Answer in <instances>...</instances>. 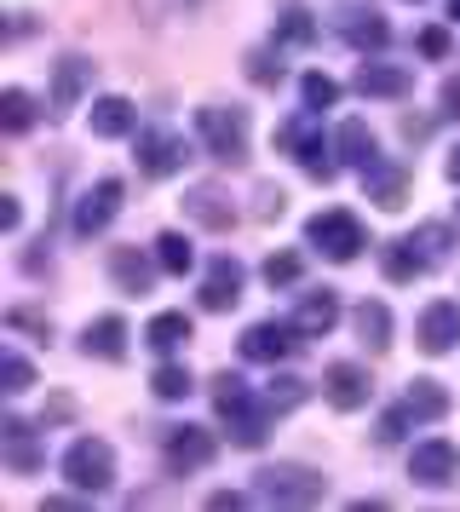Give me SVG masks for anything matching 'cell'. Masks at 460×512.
Instances as JSON below:
<instances>
[{
    "label": "cell",
    "instance_id": "f546056e",
    "mask_svg": "<svg viewBox=\"0 0 460 512\" xmlns=\"http://www.w3.org/2000/svg\"><path fill=\"white\" fill-rule=\"evenodd\" d=\"M156 259H161V271H167V277H184V271L196 265V248H190V236H184V231H161L156 236Z\"/></svg>",
    "mask_w": 460,
    "mask_h": 512
},
{
    "label": "cell",
    "instance_id": "8fae6325",
    "mask_svg": "<svg viewBox=\"0 0 460 512\" xmlns=\"http://www.w3.org/2000/svg\"><path fill=\"white\" fill-rule=\"evenodd\" d=\"M414 340H420V351H432V357L455 351L460 346V305L455 300H432L426 311H420V323H414Z\"/></svg>",
    "mask_w": 460,
    "mask_h": 512
},
{
    "label": "cell",
    "instance_id": "603a6c76",
    "mask_svg": "<svg viewBox=\"0 0 460 512\" xmlns=\"http://www.w3.org/2000/svg\"><path fill=\"white\" fill-rule=\"evenodd\" d=\"M133 127H138V110L121 93L92 98V133H98V139H127Z\"/></svg>",
    "mask_w": 460,
    "mask_h": 512
},
{
    "label": "cell",
    "instance_id": "cb8c5ba5",
    "mask_svg": "<svg viewBox=\"0 0 460 512\" xmlns=\"http://www.w3.org/2000/svg\"><path fill=\"white\" fill-rule=\"evenodd\" d=\"M81 351H87V357H104V363H121V357H127V323H121V317L87 323L81 328Z\"/></svg>",
    "mask_w": 460,
    "mask_h": 512
},
{
    "label": "cell",
    "instance_id": "8992f818",
    "mask_svg": "<svg viewBox=\"0 0 460 512\" xmlns=\"http://www.w3.org/2000/svg\"><path fill=\"white\" fill-rule=\"evenodd\" d=\"M161 455H167L173 472H202V466H213V455H219V438H213L207 426H167V432H161Z\"/></svg>",
    "mask_w": 460,
    "mask_h": 512
},
{
    "label": "cell",
    "instance_id": "3957f363",
    "mask_svg": "<svg viewBox=\"0 0 460 512\" xmlns=\"http://www.w3.org/2000/svg\"><path fill=\"white\" fill-rule=\"evenodd\" d=\"M259 495L276 501V507H317L322 495H328V478H322L317 466H299V461H276L259 472Z\"/></svg>",
    "mask_w": 460,
    "mask_h": 512
},
{
    "label": "cell",
    "instance_id": "7402d4cb",
    "mask_svg": "<svg viewBox=\"0 0 460 512\" xmlns=\"http://www.w3.org/2000/svg\"><path fill=\"white\" fill-rule=\"evenodd\" d=\"M87 81H92L87 58H58V64H52V110H58V116H64V110H75V104H81V93H87Z\"/></svg>",
    "mask_w": 460,
    "mask_h": 512
},
{
    "label": "cell",
    "instance_id": "ab89813d",
    "mask_svg": "<svg viewBox=\"0 0 460 512\" xmlns=\"http://www.w3.org/2000/svg\"><path fill=\"white\" fill-rule=\"evenodd\" d=\"M409 242H414V248H420V254H426V259L437 265V259L449 254V225H420V231H414Z\"/></svg>",
    "mask_w": 460,
    "mask_h": 512
},
{
    "label": "cell",
    "instance_id": "e0dca14e",
    "mask_svg": "<svg viewBox=\"0 0 460 512\" xmlns=\"http://www.w3.org/2000/svg\"><path fill=\"white\" fill-rule=\"evenodd\" d=\"M184 213H190L202 231H230V225H236V208H230V196L219 185H190L184 190Z\"/></svg>",
    "mask_w": 460,
    "mask_h": 512
},
{
    "label": "cell",
    "instance_id": "e575fe53",
    "mask_svg": "<svg viewBox=\"0 0 460 512\" xmlns=\"http://www.w3.org/2000/svg\"><path fill=\"white\" fill-rule=\"evenodd\" d=\"M29 386H35V369H29V357H23V351H0V392H29Z\"/></svg>",
    "mask_w": 460,
    "mask_h": 512
},
{
    "label": "cell",
    "instance_id": "7dc6e473",
    "mask_svg": "<svg viewBox=\"0 0 460 512\" xmlns=\"http://www.w3.org/2000/svg\"><path fill=\"white\" fill-rule=\"evenodd\" d=\"M75 415V403H69V397H52V409H46V420H69Z\"/></svg>",
    "mask_w": 460,
    "mask_h": 512
},
{
    "label": "cell",
    "instance_id": "ffe728a7",
    "mask_svg": "<svg viewBox=\"0 0 460 512\" xmlns=\"http://www.w3.org/2000/svg\"><path fill=\"white\" fill-rule=\"evenodd\" d=\"M334 156H340L345 167H374L380 162L374 127H368V121H340V127H334Z\"/></svg>",
    "mask_w": 460,
    "mask_h": 512
},
{
    "label": "cell",
    "instance_id": "83f0119b",
    "mask_svg": "<svg viewBox=\"0 0 460 512\" xmlns=\"http://www.w3.org/2000/svg\"><path fill=\"white\" fill-rule=\"evenodd\" d=\"M403 409H409L414 420H443V415H449V392H443L437 380H409Z\"/></svg>",
    "mask_w": 460,
    "mask_h": 512
},
{
    "label": "cell",
    "instance_id": "7a4b0ae2",
    "mask_svg": "<svg viewBox=\"0 0 460 512\" xmlns=\"http://www.w3.org/2000/svg\"><path fill=\"white\" fill-rule=\"evenodd\" d=\"M305 242L317 248L322 259H334V265H351V259L368 248V236H363V219L357 213H345V208H322L305 219Z\"/></svg>",
    "mask_w": 460,
    "mask_h": 512
},
{
    "label": "cell",
    "instance_id": "f35d334b",
    "mask_svg": "<svg viewBox=\"0 0 460 512\" xmlns=\"http://www.w3.org/2000/svg\"><path fill=\"white\" fill-rule=\"evenodd\" d=\"M414 47H420V58H432V64H443V58H449V47H455V35H449L443 24H426L420 35H414Z\"/></svg>",
    "mask_w": 460,
    "mask_h": 512
},
{
    "label": "cell",
    "instance_id": "4316f807",
    "mask_svg": "<svg viewBox=\"0 0 460 512\" xmlns=\"http://www.w3.org/2000/svg\"><path fill=\"white\" fill-rule=\"evenodd\" d=\"M380 265H386V277H391V282H414V277H426V271H432V259L420 254L409 236H403V242H386Z\"/></svg>",
    "mask_w": 460,
    "mask_h": 512
},
{
    "label": "cell",
    "instance_id": "c3c4849f",
    "mask_svg": "<svg viewBox=\"0 0 460 512\" xmlns=\"http://www.w3.org/2000/svg\"><path fill=\"white\" fill-rule=\"evenodd\" d=\"M75 507H81L75 495H46V512H75Z\"/></svg>",
    "mask_w": 460,
    "mask_h": 512
},
{
    "label": "cell",
    "instance_id": "60d3db41",
    "mask_svg": "<svg viewBox=\"0 0 460 512\" xmlns=\"http://www.w3.org/2000/svg\"><path fill=\"white\" fill-rule=\"evenodd\" d=\"M242 397H248V386H242V374H219V380H213V409H219V415H225V409H236V403H242Z\"/></svg>",
    "mask_w": 460,
    "mask_h": 512
},
{
    "label": "cell",
    "instance_id": "816d5d0a",
    "mask_svg": "<svg viewBox=\"0 0 460 512\" xmlns=\"http://www.w3.org/2000/svg\"><path fill=\"white\" fill-rule=\"evenodd\" d=\"M455 231H460V208H455Z\"/></svg>",
    "mask_w": 460,
    "mask_h": 512
},
{
    "label": "cell",
    "instance_id": "5b68a950",
    "mask_svg": "<svg viewBox=\"0 0 460 512\" xmlns=\"http://www.w3.org/2000/svg\"><path fill=\"white\" fill-rule=\"evenodd\" d=\"M276 144H282V150H294V162L305 167L311 179H322V185L340 173V156H334V144H322V133L311 127V121H288V127L276 133Z\"/></svg>",
    "mask_w": 460,
    "mask_h": 512
},
{
    "label": "cell",
    "instance_id": "f6af8a7d",
    "mask_svg": "<svg viewBox=\"0 0 460 512\" xmlns=\"http://www.w3.org/2000/svg\"><path fill=\"white\" fill-rule=\"evenodd\" d=\"M18 219H23L18 196H0V231H18Z\"/></svg>",
    "mask_w": 460,
    "mask_h": 512
},
{
    "label": "cell",
    "instance_id": "836d02e7",
    "mask_svg": "<svg viewBox=\"0 0 460 512\" xmlns=\"http://www.w3.org/2000/svg\"><path fill=\"white\" fill-rule=\"evenodd\" d=\"M299 104H305V110H334V104H340V81L311 70L305 81H299Z\"/></svg>",
    "mask_w": 460,
    "mask_h": 512
},
{
    "label": "cell",
    "instance_id": "681fc988",
    "mask_svg": "<svg viewBox=\"0 0 460 512\" xmlns=\"http://www.w3.org/2000/svg\"><path fill=\"white\" fill-rule=\"evenodd\" d=\"M449 179H455V185H460V144H455V150H449Z\"/></svg>",
    "mask_w": 460,
    "mask_h": 512
},
{
    "label": "cell",
    "instance_id": "4dcf8cb0",
    "mask_svg": "<svg viewBox=\"0 0 460 512\" xmlns=\"http://www.w3.org/2000/svg\"><path fill=\"white\" fill-rule=\"evenodd\" d=\"M0 127L6 133H29L35 127V98L23 93V87H6L0 93Z\"/></svg>",
    "mask_w": 460,
    "mask_h": 512
},
{
    "label": "cell",
    "instance_id": "4fadbf2b",
    "mask_svg": "<svg viewBox=\"0 0 460 512\" xmlns=\"http://www.w3.org/2000/svg\"><path fill=\"white\" fill-rule=\"evenodd\" d=\"M0 449H6V466H12V472H41V461H46L41 432H35L29 420H18V415L0 420Z\"/></svg>",
    "mask_w": 460,
    "mask_h": 512
},
{
    "label": "cell",
    "instance_id": "30bf717a",
    "mask_svg": "<svg viewBox=\"0 0 460 512\" xmlns=\"http://www.w3.org/2000/svg\"><path fill=\"white\" fill-rule=\"evenodd\" d=\"M184 162H190V156H184V139H179V133H167V127L138 133V173H144V179H173Z\"/></svg>",
    "mask_w": 460,
    "mask_h": 512
},
{
    "label": "cell",
    "instance_id": "6da1fadb",
    "mask_svg": "<svg viewBox=\"0 0 460 512\" xmlns=\"http://www.w3.org/2000/svg\"><path fill=\"white\" fill-rule=\"evenodd\" d=\"M196 139L207 144V156H213V162H248V144H253L248 110L202 104V110H196Z\"/></svg>",
    "mask_w": 460,
    "mask_h": 512
},
{
    "label": "cell",
    "instance_id": "f1b7e54d",
    "mask_svg": "<svg viewBox=\"0 0 460 512\" xmlns=\"http://www.w3.org/2000/svg\"><path fill=\"white\" fill-rule=\"evenodd\" d=\"M351 323H357V334H363L368 351H386V346H391V311H386L380 300H363Z\"/></svg>",
    "mask_w": 460,
    "mask_h": 512
},
{
    "label": "cell",
    "instance_id": "52a82bcc",
    "mask_svg": "<svg viewBox=\"0 0 460 512\" xmlns=\"http://www.w3.org/2000/svg\"><path fill=\"white\" fill-rule=\"evenodd\" d=\"M409 478H414V484H426V489L455 484V478H460V449L449 438L414 443V449H409Z\"/></svg>",
    "mask_w": 460,
    "mask_h": 512
},
{
    "label": "cell",
    "instance_id": "b9f144b4",
    "mask_svg": "<svg viewBox=\"0 0 460 512\" xmlns=\"http://www.w3.org/2000/svg\"><path fill=\"white\" fill-rule=\"evenodd\" d=\"M409 409H403V403H397V409H386V415H380V432H374V438H380V443H397V438H403V426H409Z\"/></svg>",
    "mask_w": 460,
    "mask_h": 512
},
{
    "label": "cell",
    "instance_id": "7c38bea8",
    "mask_svg": "<svg viewBox=\"0 0 460 512\" xmlns=\"http://www.w3.org/2000/svg\"><path fill=\"white\" fill-rule=\"evenodd\" d=\"M322 397H328L340 415H351V409H368V397H374V380H368L363 363H334V369L322 374Z\"/></svg>",
    "mask_w": 460,
    "mask_h": 512
},
{
    "label": "cell",
    "instance_id": "7bdbcfd3",
    "mask_svg": "<svg viewBox=\"0 0 460 512\" xmlns=\"http://www.w3.org/2000/svg\"><path fill=\"white\" fill-rule=\"evenodd\" d=\"M207 507L236 512V507H248V495H242V489H213V495H207Z\"/></svg>",
    "mask_w": 460,
    "mask_h": 512
},
{
    "label": "cell",
    "instance_id": "277c9868",
    "mask_svg": "<svg viewBox=\"0 0 460 512\" xmlns=\"http://www.w3.org/2000/svg\"><path fill=\"white\" fill-rule=\"evenodd\" d=\"M64 478L81 495H104L115 484V449L104 438H75L64 449Z\"/></svg>",
    "mask_w": 460,
    "mask_h": 512
},
{
    "label": "cell",
    "instance_id": "bcb514c9",
    "mask_svg": "<svg viewBox=\"0 0 460 512\" xmlns=\"http://www.w3.org/2000/svg\"><path fill=\"white\" fill-rule=\"evenodd\" d=\"M443 116H460V75L443 81Z\"/></svg>",
    "mask_w": 460,
    "mask_h": 512
},
{
    "label": "cell",
    "instance_id": "44dd1931",
    "mask_svg": "<svg viewBox=\"0 0 460 512\" xmlns=\"http://www.w3.org/2000/svg\"><path fill=\"white\" fill-rule=\"evenodd\" d=\"M414 70L409 64H363L357 70V93L363 98H409Z\"/></svg>",
    "mask_w": 460,
    "mask_h": 512
},
{
    "label": "cell",
    "instance_id": "ee69618b",
    "mask_svg": "<svg viewBox=\"0 0 460 512\" xmlns=\"http://www.w3.org/2000/svg\"><path fill=\"white\" fill-rule=\"evenodd\" d=\"M6 323L12 328H35V334H52V317H35V311H12Z\"/></svg>",
    "mask_w": 460,
    "mask_h": 512
},
{
    "label": "cell",
    "instance_id": "d6a6232c",
    "mask_svg": "<svg viewBox=\"0 0 460 512\" xmlns=\"http://www.w3.org/2000/svg\"><path fill=\"white\" fill-rule=\"evenodd\" d=\"M150 392H156L161 403H179V397L196 392V380H190V369H184V363H161V369L150 374Z\"/></svg>",
    "mask_w": 460,
    "mask_h": 512
},
{
    "label": "cell",
    "instance_id": "74e56055",
    "mask_svg": "<svg viewBox=\"0 0 460 512\" xmlns=\"http://www.w3.org/2000/svg\"><path fill=\"white\" fill-rule=\"evenodd\" d=\"M248 81H259V87H276V81H282V58H276L271 47H253V52H248Z\"/></svg>",
    "mask_w": 460,
    "mask_h": 512
},
{
    "label": "cell",
    "instance_id": "9c48e42d",
    "mask_svg": "<svg viewBox=\"0 0 460 512\" xmlns=\"http://www.w3.org/2000/svg\"><path fill=\"white\" fill-rule=\"evenodd\" d=\"M115 213H121V179H98V185H92L87 196L75 202V219H69V225H75V236L87 242V236H104V231H110Z\"/></svg>",
    "mask_w": 460,
    "mask_h": 512
},
{
    "label": "cell",
    "instance_id": "ba28073f",
    "mask_svg": "<svg viewBox=\"0 0 460 512\" xmlns=\"http://www.w3.org/2000/svg\"><path fill=\"white\" fill-rule=\"evenodd\" d=\"M299 340H305V334H299L294 328V317H288V323H253L248 334H242V357H248V363H282V357H294L299 351Z\"/></svg>",
    "mask_w": 460,
    "mask_h": 512
},
{
    "label": "cell",
    "instance_id": "8d00e7d4",
    "mask_svg": "<svg viewBox=\"0 0 460 512\" xmlns=\"http://www.w3.org/2000/svg\"><path fill=\"white\" fill-rule=\"evenodd\" d=\"M265 397H271V409H294V403H305V380L299 374H271Z\"/></svg>",
    "mask_w": 460,
    "mask_h": 512
},
{
    "label": "cell",
    "instance_id": "2e32d148",
    "mask_svg": "<svg viewBox=\"0 0 460 512\" xmlns=\"http://www.w3.org/2000/svg\"><path fill=\"white\" fill-rule=\"evenodd\" d=\"M334 323H340V294H334V288H311V294H299L294 328L305 334V340H322V334H334Z\"/></svg>",
    "mask_w": 460,
    "mask_h": 512
},
{
    "label": "cell",
    "instance_id": "ac0fdd59",
    "mask_svg": "<svg viewBox=\"0 0 460 512\" xmlns=\"http://www.w3.org/2000/svg\"><path fill=\"white\" fill-rule=\"evenodd\" d=\"M161 259L138 254V248H110V277L121 294H150V282H156Z\"/></svg>",
    "mask_w": 460,
    "mask_h": 512
},
{
    "label": "cell",
    "instance_id": "f907efd6",
    "mask_svg": "<svg viewBox=\"0 0 460 512\" xmlns=\"http://www.w3.org/2000/svg\"><path fill=\"white\" fill-rule=\"evenodd\" d=\"M449 18H455V24H460V0H455V12H449Z\"/></svg>",
    "mask_w": 460,
    "mask_h": 512
},
{
    "label": "cell",
    "instance_id": "5bb4252c",
    "mask_svg": "<svg viewBox=\"0 0 460 512\" xmlns=\"http://www.w3.org/2000/svg\"><path fill=\"white\" fill-rule=\"evenodd\" d=\"M271 397H242L236 409H225V426H230V443H242V449H259L265 443V432H271Z\"/></svg>",
    "mask_w": 460,
    "mask_h": 512
},
{
    "label": "cell",
    "instance_id": "d590c367",
    "mask_svg": "<svg viewBox=\"0 0 460 512\" xmlns=\"http://www.w3.org/2000/svg\"><path fill=\"white\" fill-rule=\"evenodd\" d=\"M299 277H305V259L299 254H271L265 259V282H271V288H294Z\"/></svg>",
    "mask_w": 460,
    "mask_h": 512
},
{
    "label": "cell",
    "instance_id": "d6986e66",
    "mask_svg": "<svg viewBox=\"0 0 460 512\" xmlns=\"http://www.w3.org/2000/svg\"><path fill=\"white\" fill-rule=\"evenodd\" d=\"M363 190H368V202H380V208H403V196H409V167L380 156L374 167H363Z\"/></svg>",
    "mask_w": 460,
    "mask_h": 512
},
{
    "label": "cell",
    "instance_id": "d4e9b609",
    "mask_svg": "<svg viewBox=\"0 0 460 512\" xmlns=\"http://www.w3.org/2000/svg\"><path fill=\"white\" fill-rule=\"evenodd\" d=\"M334 29H340V41H351L357 52H374V47H386L391 41V24L380 18V12H345Z\"/></svg>",
    "mask_w": 460,
    "mask_h": 512
},
{
    "label": "cell",
    "instance_id": "9a60e30c",
    "mask_svg": "<svg viewBox=\"0 0 460 512\" xmlns=\"http://www.w3.org/2000/svg\"><path fill=\"white\" fill-rule=\"evenodd\" d=\"M242 282H248L242 259L219 254L213 265H207V277H202V305H207V311H230V305L242 300Z\"/></svg>",
    "mask_w": 460,
    "mask_h": 512
},
{
    "label": "cell",
    "instance_id": "1f68e13d",
    "mask_svg": "<svg viewBox=\"0 0 460 512\" xmlns=\"http://www.w3.org/2000/svg\"><path fill=\"white\" fill-rule=\"evenodd\" d=\"M311 41H317V18L299 12V6H288V12L276 18V47H311Z\"/></svg>",
    "mask_w": 460,
    "mask_h": 512
},
{
    "label": "cell",
    "instance_id": "484cf974",
    "mask_svg": "<svg viewBox=\"0 0 460 512\" xmlns=\"http://www.w3.org/2000/svg\"><path fill=\"white\" fill-rule=\"evenodd\" d=\"M184 340H190V317H184V311H156V317L144 323V346L156 351V357H173Z\"/></svg>",
    "mask_w": 460,
    "mask_h": 512
}]
</instances>
